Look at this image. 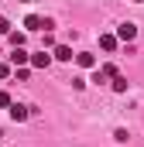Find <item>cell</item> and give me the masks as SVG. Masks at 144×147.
I'll list each match as a JSON object with an SVG mask.
<instances>
[{
    "label": "cell",
    "instance_id": "1",
    "mask_svg": "<svg viewBox=\"0 0 144 147\" xmlns=\"http://www.w3.org/2000/svg\"><path fill=\"white\" fill-rule=\"evenodd\" d=\"M134 34H137V28H134L130 21H124V24L117 28V41H134Z\"/></svg>",
    "mask_w": 144,
    "mask_h": 147
},
{
    "label": "cell",
    "instance_id": "2",
    "mask_svg": "<svg viewBox=\"0 0 144 147\" xmlns=\"http://www.w3.org/2000/svg\"><path fill=\"white\" fill-rule=\"evenodd\" d=\"M28 58H31V55H28L24 48H14V51H10V65H14V69H24Z\"/></svg>",
    "mask_w": 144,
    "mask_h": 147
},
{
    "label": "cell",
    "instance_id": "3",
    "mask_svg": "<svg viewBox=\"0 0 144 147\" xmlns=\"http://www.w3.org/2000/svg\"><path fill=\"white\" fill-rule=\"evenodd\" d=\"M28 62H31V65H35V69H48V65H52V55H48V51H45V48H41V51H38V55H31V58H28Z\"/></svg>",
    "mask_w": 144,
    "mask_h": 147
},
{
    "label": "cell",
    "instance_id": "4",
    "mask_svg": "<svg viewBox=\"0 0 144 147\" xmlns=\"http://www.w3.org/2000/svg\"><path fill=\"white\" fill-rule=\"evenodd\" d=\"M52 58H58V62H72L75 55H72L69 45H55V51H52Z\"/></svg>",
    "mask_w": 144,
    "mask_h": 147
},
{
    "label": "cell",
    "instance_id": "5",
    "mask_svg": "<svg viewBox=\"0 0 144 147\" xmlns=\"http://www.w3.org/2000/svg\"><path fill=\"white\" fill-rule=\"evenodd\" d=\"M7 110H10V120H17V123H21V120H28V106H21V103H10V106H7Z\"/></svg>",
    "mask_w": 144,
    "mask_h": 147
},
{
    "label": "cell",
    "instance_id": "6",
    "mask_svg": "<svg viewBox=\"0 0 144 147\" xmlns=\"http://www.w3.org/2000/svg\"><path fill=\"white\" fill-rule=\"evenodd\" d=\"M75 65H79V69H96V55L82 51V55H75Z\"/></svg>",
    "mask_w": 144,
    "mask_h": 147
},
{
    "label": "cell",
    "instance_id": "7",
    "mask_svg": "<svg viewBox=\"0 0 144 147\" xmlns=\"http://www.w3.org/2000/svg\"><path fill=\"white\" fill-rule=\"evenodd\" d=\"M24 28H28V31H41V28H45V17H38V14H28V17H24Z\"/></svg>",
    "mask_w": 144,
    "mask_h": 147
},
{
    "label": "cell",
    "instance_id": "8",
    "mask_svg": "<svg viewBox=\"0 0 144 147\" xmlns=\"http://www.w3.org/2000/svg\"><path fill=\"white\" fill-rule=\"evenodd\" d=\"M117 45H120L117 34H100V48H103V51H117Z\"/></svg>",
    "mask_w": 144,
    "mask_h": 147
},
{
    "label": "cell",
    "instance_id": "9",
    "mask_svg": "<svg viewBox=\"0 0 144 147\" xmlns=\"http://www.w3.org/2000/svg\"><path fill=\"white\" fill-rule=\"evenodd\" d=\"M113 92H127V79H124L120 72L113 75Z\"/></svg>",
    "mask_w": 144,
    "mask_h": 147
},
{
    "label": "cell",
    "instance_id": "10",
    "mask_svg": "<svg viewBox=\"0 0 144 147\" xmlns=\"http://www.w3.org/2000/svg\"><path fill=\"white\" fill-rule=\"evenodd\" d=\"M10 45H14V48H24V31H10Z\"/></svg>",
    "mask_w": 144,
    "mask_h": 147
},
{
    "label": "cell",
    "instance_id": "11",
    "mask_svg": "<svg viewBox=\"0 0 144 147\" xmlns=\"http://www.w3.org/2000/svg\"><path fill=\"white\" fill-rule=\"evenodd\" d=\"M100 72L107 75V79H113V75H117V65H103V69H100Z\"/></svg>",
    "mask_w": 144,
    "mask_h": 147
},
{
    "label": "cell",
    "instance_id": "12",
    "mask_svg": "<svg viewBox=\"0 0 144 147\" xmlns=\"http://www.w3.org/2000/svg\"><path fill=\"white\" fill-rule=\"evenodd\" d=\"M0 34H10V21L7 17H0Z\"/></svg>",
    "mask_w": 144,
    "mask_h": 147
},
{
    "label": "cell",
    "instance_id": "13",
    "mask_svg": "<svg viewBox=\"0 0 144 147\" xmlns=\"http://www.w3.org/2000/svg\"><path fill=\"white\" fill-rule=\"evenodd\" d=\"M10 103H14V99H10V96H7V92L0 89V106H10Z\"/></svg>",
    "mask_w": 144,
    "mask_h": 147
},
{
    "label": "cell",
    "instance_id": "14",
    "mask_svg": "<svg viewBox=\"0 0 144 147\" xmlns=\"http://www.w3.org/2000/svg\"><path fill=\"white\" fill-rule=\"evenodd\" d=\"M7 75H10V65H3V62H0V79H7Z\"/></svg>",
    "mask_w": 144,
    "mask_h": 147
},
{
    "label": "cell",
    "instance_id": "15",
    "mask_svg": "<svg viewBox=\"0 0 144 147\" xmlns=\"http://www.w3.org/2000/svg\"><path fill=\"white\" fill-rule=\"evenodd\" d=\"M17 3H31V0H17Z\"/></svg>",
    "mask_w": 144,
    "mask_h": 147
}]
</instances>
